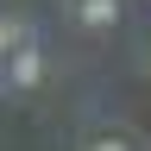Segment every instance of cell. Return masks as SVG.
<instances>
[{
	"mask_svg": "<svg viewBox=\"0 0 151 151\" xmlns=\"http://www.w3.org/2000/svg\"><path fill=\"white\" fill-rule=\"evenodd\" d=\"M25 44H38V38H32V19H19V13H0V76H6L13 50H25Z\"/></svg>",
	"mask_w": 151,
	"mask_h": 151,
	"instance_id": "cell-2",
	"label": "cell"
},
{
	"mask_svg": "<svg viewBox=\"0 0 151 151\" xmlns=\"http://www.w3.org/2000/svg\"><path fill=\"white\" fill-rule=\"evenodd\" d=\"M6 82H13L19 94H32L38 82H44V57H38V44H25V50H13V63H6Z\"/></svg>",
	"mask_w": 151,
	"mask_h": 151,
	"instance_id": "cell-1",
	"label": "cell"
},
{
	"mask_svg": "<svg viewBox=\"0 0 151 151\" xmlns=\"http://www.w3.org/2000/svg\"><path fill=\"white\" fill-rule=\"evenodd\" d=\"M120 0H76V25H82V32H113V25H120Z\"/></svg>",
	"mask_w": 151,
	"mask_h": 151,
	"instance_id": "cell-3",
	"label": "cell"
},
{
	"mask_svg": "<svg viewBox=\"0 0 151 151\" xmlns=\"http://www.w3.org/2000/svg\"><path fill=\"white\" fill-rule=\"evenodd\" d=\"M88 151H132V145H126V139H120V132H107V139H94V145H88Z\"/></svg>",
	"mask_w": 151,
	"mask_h": 151,
	"instance_id": "cell-4",
	"label": "cell"
}]
</instances>
